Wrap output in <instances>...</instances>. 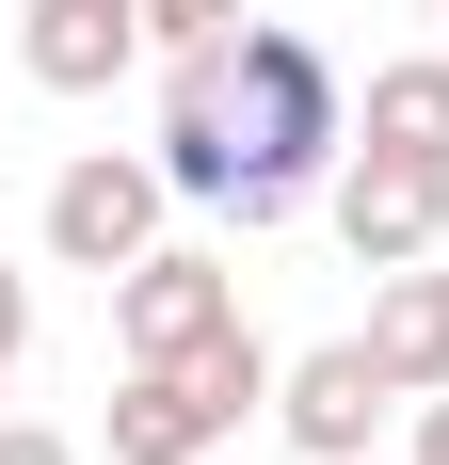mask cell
Here are the masks:
<instances>
[{"mask_svg":"<svg viewBox=\"0 0 449 465\" xmlns=\"http://www.w3.org/2000/svg\"><path fill=\"white\" fill-rule=\"evenodd\" d=\"M354 144H402V161H449V64H369Z\"/></svg>","mask_w":449,"mask_h":465,"instance_id":"obj_10","label":"cell"},{"mask_svg":"<svg viewBox=\"0 0 449 465\" xmlns=\"http://www.w3.org/2000/svg\"><path fill=\"white\" fill-rule=\"evenodd\" d=\"M369 353H385L402 401H434V385H449V273H434V257H402V273L369 289Z\"/></svg>","mask_w":449,"mask_h":465,"instance_id":"obj_8","label":"cell"},{"mask_svg":"<svg viewBox=\"0 0 449 465\" xmlns=\"http://www.w3.org/2000/svg\"><path fill=\"white\" fill-rule=\"evenodd\" d=\"M224 81V144H241V177H289L305 193L337 144H354V96H337V64H321V33H289V16H241V33L209 48Z\"/></svg>","mask_w":449,"mask_h":465,"instance_id":"obj_1","label":"cell"},{"mask_svg":"<svg viewBox=\"0 0 449 465\" xmlns=\"http://www.w3.org/2000/svg\"><path fill=\"white\" fill-rule=\"evenodd\" d=\"M0 465H81L65 433H33V418H0Z\"/></svg>","mask_w":449,"mask_h":465,"instance_id":"obj_13","label":"cell"},{"mask_svg":"<svg viewBox=\"0 0 449 465\" xmlns=\"http://www.w3.org/2000/svg\"><path fill=\"white\" fill-rule=\"evenodd\" d=\"M113 16H145V0H113Z\"/></svg>","mask_w":449,"mask_h":465,"instance_id":"obj_15","label":"cell"},{"mask_svg":"<svg viewBox=\"0 0 449 465\" xmlns=\"http://www.w3.org/2000/svg\"><path fill=\"white\" fill-rule=\"evenodd\" d=\"M385 401H402V385H385V353H369V337H321V353H289V370H273V418H289V450H305V465H369Z\"/></svg>","mask_w":449,"mask_h":465,"instance_id":"obj_6","label":"cell"},{"mask_svg":"<svg viewBox=\"0 0 449 465\" xmlns=\"http://www.w3.org/2000/svg\"><path fill=\"white\" fill-rule=\"evenodd\" d=\"M417 465H449V385H434V401H417Z\"/></svg>","mask_w":449,"mask_h":465,"instance_id":"obj_14","label":"cell"},{"mask_svg":"<svg viewBox=\"0 0 449 465\" xmlns=\"http://www.w3.org/2000/svg\"><path fill=\"white\" fill-rule=\"evenodd\" d=\"M33 353V273H0V370Z\"/></svg>","mask_w":449,"mask_h":465,"instance_id":"obj_12","label":"cell"},{"mask_svg":"<svg viewBox=\"0 0 449 465\" xmlns=\"http://www.w3.org/2000/svg\"><path fill=\"white\" fill-rule=\"evenodd\" d=\"M241 418H273L257 322H224L209 353H177V370H129V401H113V465H224Z\"/></svg>","mask_w":449,"mask_h":465,"instance_id":"obj_2","label":"cell"},{"mask_svg":"<svg viewBox=\"0 0 449 465\" xmlns=\"http://www.w3.org/2000/svg\"><path fill=\"white\" fill-rule=\"evenodd\" d=\"M434 16H449V0H434Z\"/></svg>","mask_w":449,"mask_h":465,"instance_id":"obj_16","label":"cell"},{"mask_svg":"<svg viewBox=\"0 0 449 465\" xmlns=\"http://www.w3.org/2000/svg\"><path fill=\"white\" fill-rule=\"evenodd\" d=\"M224 322H241V273H224L209 241H145L129 273H113V353H129V370H177Z\"/></svg>","mask_w":449,"mask_h":465,"instance_id":"obj_3","label":"cell"},{"mask_svg":"<svg viewBox=\"0 0 449 465\" xmlns=\"http://www.w3.org/2000/svg\"><path fill=\"white\" fill-rule=\"evenodd\" d=\"M161 177H177L193 209H224V193H241V144H224V81H209V48L161 81Z\"/></svg>","mask_w":449,"mask_h":465,"instance_id":"obj_9","label":"cell"},{"mask_svg":"<svg viewBox=\"0 0 449 465\" xmlns=\"http://www.w3.org/2000/svg\"><path fill=\"white\" fill-rule=\"evenodd\" d=\"M161 209H177V177L96 144V161H65V177H48V257H65V273H129L145 241H161Z\"/></svg>","mask_w":449,"mask_h":465,"instance_id":"obj_4","label":"cell"},{"mask_svg":"<svg viewBox=\"0 0 449 465\" xmlns=\"http://www.w3.org/2000/svg\"><path fill=\"white\" fill-rule=\"evenodd\" d=\"M337 241L354 273H402L449 241V161H402V144H337Z\"/></svg>","mask_w":449,"mask_h":465,"instance_id":"obj_5","label":"cell"},{"mask_svg":"<svg viewBox=\"0 0 449 465\" xmlns=\"http://www.w3.org/2000/svg\"><path fill=\"white\" fill-rule=\"evenodd\" d=\"M241 33V0H145V48H161V64H193V48H224Z\"/></svg>","mask_w":449,"mask_h":465,"instance_id":"obj_11","label":"cell"},{"mask_svg":"<svg viewBox=\"0 0 449 465\" xmlns=\"http://www.w3.org/2000/svg\"><path fill=\"white\" fill-rule=\"evenodd\" d=\"M129 48H145V16H113V0H33L16 64H33L48 96H113V81H129Z\"/></svg>","mask_w":449,"mask_h":465,"instance_id":"obj_7","label":"cell"}]
</instances>
